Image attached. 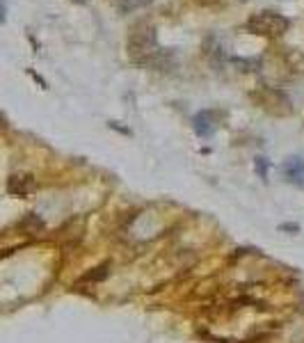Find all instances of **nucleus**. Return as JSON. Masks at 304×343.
Segmentation results:
<instances>
[{
	"mask_svg": "<svg viewBox=\"0 0 304 343\" xmlns=\"http://www.w3.org/2000/svg\"><path fill=\"white\" fill-rule=\"evenodd\" d=\"M252 98L263 108V110H267L270 114H277V117L290 114V110H293L288 96L279 90H272V87H261V90H256L252 94Z\"/></svg>",
	"mask_w": 304,
	"mask_h": 343,
	"instance_id": "7ed1b4c3",
	"label": "nucleus"
},
{
	"mask_svg": "<svg viewBox=\"0 0 304 343\" xmlns=\"http://www.w3.org/2000/svg\"><path fill=\"white\" fill-rule=\"evenodd\" d=\"M2 21H5V9L0 7V23H2Z\"/></svg>",
	"mask_w": 304,
	"mask_h": 343,
	"instance_id": "9b49d317",
	"label": "nucleus"
},
{
	"mask_svg": "<svg viewBox=\"0 0 304 343\" xmlns=\"http://www.w3.org/2000/svg\"><path fill=\"white\" fill-rule=\"evenodd\" d=\"M21 229L28 233H39L44 231V220L39 215H35V213H28V215L21 220Z\"/></svg>",
	"mask_w": 304,
	"mask_h": 343,
	"instance_id": "0eeeda50",
	"label": "nucleus"
},
{
	"mask_svg": "<svg viewBox=\"0 0 304 343\" xmlns=\"http://www.w3.org/2000/svg\"><path fill=\"white\" fill-rule=\"evenodd\" d=\"M151 0H124L121 2V9L124 12H133V9H140V7H144V5H149Z\"/></svg>",
	"mask_w": 304,
	"mask_h": 343,
	"instance_id": "6e6552de",
	"label": "nucleus"
},
{
	"mask_svg": "<svg viewBox=\"0 0 304 343\" xmlns=\"http://www.w3.org/2000/svg\"><path fill=\"white\" fill-rule=\"evenodd\" d=\"M217 128V121H215V114L210 110H201L194 114V131L197 135L201 137H208V135H213Z\"/></svg>",
	"mask_w": 304,
	"mask_h": 343,
	"instance_id": "39448f33",
	"label": "nucleus"
},
{
	"mask_svg": "<svg viewBox=\"0 0 304 343\" xmlns=\"http://www.w3.org/2000/svg\"><path fill=\"white\" fill-rule=\"evenodd\" d=\"M284 174L288 176L290 183L304 186V160L302 158H288V160L284 163Z\"/></svg>",
	"mask_w": 304,
	"mask_h": 343,
	"instance_id": "423d86ee",
	"label": "nucleus"
},
{
	"mask_svg": "<svg viewBox=\"0 0 304 343\" xmlns=\"http://www.w3.org/2000/svg\"><path fill=\"white\" fill-rule=\"evenodd\" d=\"M266 163H267L266 158H256V172H259L261 179H266V176H267V174H266Z\"/></svg>",
	"mask_w": 304,
	"mask_h": 343,
	"instance_id": "1a4fd4ad",
	"label": "nucleus"
},
{
	"mask_svg": "<svg viewBox=\"0 0 304 343\" xmlns=\"http://www.w3.org/2000/svg\"><path fill=\"white\" fill-rule=\"evenodd\" d=\"M194 5H199V7H213V5H217L220 0H192Z\"/></svg>",
	"mask_w": 304,
	"mask_h": 343,
	"instance_id": "9d476101",
	"label": "nucleus"
},
{
	"mask_svg": "<svg viewBox=\"0 0 304 343\" xmlns=\"http://www.w3.org/2000/svg\"><path fill=\"white\" fill-rule=\"evenodd\" d=\"M7 190H9V194H14V197H28V194L35 190V179H32L30 174H14V176H9V181H7Z\"/></svg>",
	"mask_w": 304,
	"mask_h": 343,
	"instance_id": "20e7f679",
	"label": "nucleus"
},
{
	"mask_svg": "<svg viewBox=\"0 0 304 343\" xmlns=\"http://www.w3.org/2000/svg\"><path fill=\"white\" fill-rule=\"evenodd\" d=\"M158 55V41H156V30L147 25V23H140L131 30V37H128V57L135 62V64H147Z\"/></svg>",
	"mask_w": 304,
	"mask_h": 343,
	"instance_id": "f257e3e1",
	"label": "nucleus"
},
{
	"mask_svg": "<svg viewBox=\"0 0 304 343\" xmlns=\"http://www.w3.org/2000/svg\"><path fill=\"white\" fill-rule=\"evenodd\" d=\"M245 28L259 37H282L288 30V19H284L275 12H256L247 19Z\"/></svg>",
	"mask_w": 304,
	"mask_h": 343,
	"instance_id": "f03ea898",
	"label": "nucleus"
}]
</instances>
